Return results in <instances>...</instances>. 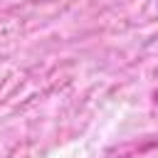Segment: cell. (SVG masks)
<instances>
[{"mask_svg":"<svg viewBox=\"0 0 158 158\" xmlns=\"http://www.w3.org/2000/svg\"><path fill=\"white\" fill-rule=\"evenodd\" d=\"M156 2H158V0H156Z\"/></svg>","mask_w":158,"mask_h":158,"instance_id":"cell-1","label":"cell"}]
</instances>
